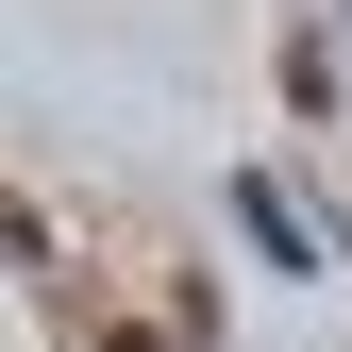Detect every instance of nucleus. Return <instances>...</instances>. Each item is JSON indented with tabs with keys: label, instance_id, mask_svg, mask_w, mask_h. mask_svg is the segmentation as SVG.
Wrapping results in <instances>:
<instances>
[{
	"label": "nucleus",
	"instance_id": "f257e3e1",
	"mask_svg": "<svg viewBox=\"0 0 352 352\" xmlns=\"http://www.w3.org/2000/svg\"><path fill=\"white\" fill-rule=\"evenodd\" d=\"M0 252H34V201H17V185H0Z\"/></svg>",
	"mask_w": 352,
	"mask_h": 352
}]
</instances>
